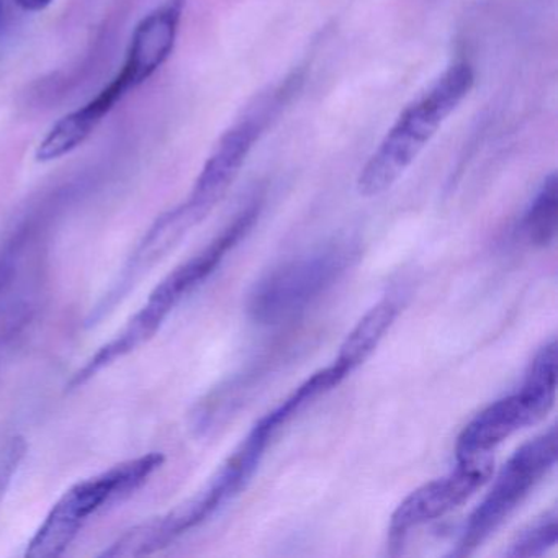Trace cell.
<instances>
[{"instance_id":"cell-1","label":"cell","mask_w":558,"mask_h":558,"mask_svg":"<svg viewBox=\"0 0 558 558\" xmlns=\"http://www.w3.org/2000/svg\"><path fill=\"white\" fill-rule=\"evenodd\" d=\"M259 211L260 204L257 202L244 208L211 243L207 244V247L166 276L155 287L148 302L126 322L122 331L117 332L116 338L100 345L99 351L90 355L86 364L73 375L70 381L71 387H83L104 368L110 367L120 359L138 351L142 345L151 341L169 315L174 312L175 306L189 293L202 286L220 267L227 254L250 233L259 217Z\"/></svg>"},{"instance_id":"cell-2","label":"cell","mask_w":558,"mask_h":558,"mask_svg":"<svg viewBox=\"0 0 558 558\" xmlns=\"http://www.w3.org/2000/svg\"><path fill=\"white\" fill-rule=\"evenodd\" d=\"M475 83L472 66L453 63L398 117L357 179L362 197H377L393 187L416 161L437 130L466 99Z\"/></svg>"},{"instance_id":"cell-3","label":"cell","mask_w":558,"mask_h":558,"mask_svg":"<svg viewBox=\"0 0 558 558\" xmlns=\"http://www.w3.org/2000/svg\"><path fill=\"white\" fill-rule=\"evenodd\" d=\"M161 452H149L113 465L71 486L48 512L25 557L57 558L64 555L94 514L142 488L165 463Z\"/></svg>"},{"instance_id":"cell-4","label":"cell","mask_w":558,"mask_h":558,"mask_svg":"<svg viewBox=\"0 0 558 558\" xmlns=\"http://www.w3.org/2000/svg\"><path fill=\"white\" fill-rule=\"evenodd\" d=\"M557 397V341L538 349L521 390L501 398L476 414L457 439V462L489 456L499 444L524 427L538 423Z\"/></svg>"},{"instance_id":"cell-5","label":"cell","mask_w":558,"mask_h":558,"mask_svg":"<svg viewBox=\"0 0 558 558\" xmlns=\"http://www.w3.org/2000/svg\"><path fill=\"white\" fill-rule=\"evenodd\" d=\"M354 257L351 244H329L282 264L254 286L251 318L267 326L295 318L338 282Z\"/></svg>"},{"instance_id":"cell-6","label":"cell","mask_w":558,"mask_h":558,"mask_svg":"<svg viewBox=\"0 0 558 558\" xmlns=\"http://www.w3.org/2000/svg\"><path fill=\"white\" fill-rule=\"evenodd\" d=\"M558 457L557 427L522 444L499 470L492 489L472 512L456 555L473 554L554 470Z\"/></svg>"},{"instance_id":"cell-7","label":"cell","mask_w":558,"mask_h":558,"mask_svg":"<svg viewBox=\"0 0 558 558\" xmlns=\"http://www.w3.org/2000/svg\"><path fill=\"white\" fill-rule=\"evenodd\" d=\"M493 473L492 457L457 462V469L442 478L433 480L414 489L403 499L391 515L390 531L404 535L411 529L436 521L449 514L482 488Z\"/></svg>"},{"instance_id":"cell-8","label":"cell","mask_w":558,"mask_h":558,"mask_svg":"<svg viewBox=\"0 0 558 558\" xmlns=\"http://www.w3.org/2000/svg\"><path fill=\"white\" fill-rule=\"evenodd\" d=\"M184 8L185 0H169L136 25L122 66L136 87L155 76L171 57Z\"/></svg>"},{"instance_id":"cell-9","label":"cell","mask_w":558,"mask_h":558,"mask_svg":"<svg viewBox=\"0 0 558 558\" xmlns=\"http://www.w3.org/2000/svg\"><path fill=\"white\" fill-rule=\"evenodd\" d=\"M126 94L129 89L125 84L119 77H113L112 83L104 87L94 99L74 112L68 113L51 126L50 132L37 146V153H35L37 161H57L80 148Z\"/></svg>"},{"instance_id":"cell-10","label":"cell","mask_w":558,"mask_h":558,"mask_svg":"<svg viewBox=\"0 0 558 558\" xmlns=\"http://www.w3.org/2000/svg\"><path fill=\"white\" fill-rule=\"evenodd\" d=\"M398 305L393 300L385 299L372 306L361 322L354 326L348 338L342 342L332 367L342 378H348L352 372L357 371L380 344L388 329L398 316Z\"/></svg>"},{"instance_id":"cell-11","label":"cell","mask_w":558,"mask_h":558,"mask_svg":"<svg viewBox=\"0 0 558 558\" xmlns=\"http://www.w3.org/2000/svg\"><path fill=\"white\" fill-rule=\"evenodd\" d=\"M558 181L551 172L535 194L521 221L522 236L531 246L548 247L557 240Z\"/></svg>"},{"instance_id":"cell-12","label":"cell","mask_w":558,"mask_h":558,"mask_svg":"<svg viewBox=\"0 0 558 558\" xmlns=\"http://www.w3.org/2000/svg\"><path fill=\"white\" fill-rule=\"evenodd\" d=\"M558 541V514L555 509L545 512L537 521L519 532L508 550L506 557L511 558H535L547 554L550 548L557 545Z\"/></svg>"},{"instance_id":"cell-13","label":"cell","mask_w":558,"mask_h":558,"mask_svg":"<svg viewBox=\"0 0 558 558\" xmlns=\"http://www.w3.org/2000/svg\"><path fill=\"white\" fill-rule=\"evenodd\" d=\"M32 240L34 236L25 228H21L11 240L5 241L4 247H0V293L14 280L22 256Z\"/></svg>"},{"instance_id":"cell-14","label":"cell","mask_w":558,"mask_h":558,"mask_svg":"<svg viewBox=\"0 0 558 558\" xmlns=\"http://www.w3.org/2000/svg\"><path fill=\"white\" fill-rule=\"evenodd\" d=\"M27 456V440L22 436L11 437L0 446V501L8 493L12 478Z\"/></svg>"},{"instance_id":"cell-15","label":"cell","mask_w":558,"mask_h":558,"mask_svg":"<svg viewBox=\"0 0 558 558\" xmlns=\"http://www.w3.org/2000/svg\"><path fill=\"white\" fill-rule=\"evenodd\" d=\"M31 303L14 302L0 308V348H4L32 319Z\"/></svg>"},{"instance_id":"cell-16","label":"cell","mask_w":558,"mask_h":558,"mask_svg":"<svg viewBox=\"0 0 558 558\" xmlns=\"http://www.w3.org/2000/svg\"><path fill=\"white\" fill-rule=\"evenodd\" d=\"M11 4H14V0H0V38L5 37L11 25Z\"/></svg>"},{"instance_id":"cell-17","label":"cell","mask_w":558,"mask_h":558,"mask_svg":"<svg viewBox=\"0 0 558 558\" xmlns=\"http://www.w3.org/2000/svg\"><path fill=\"white\" fill-rule=\"evenodd\" d=\"M54 0H14V4L25 12H41L50 8Z\"/></svg>"}]
</instances>
